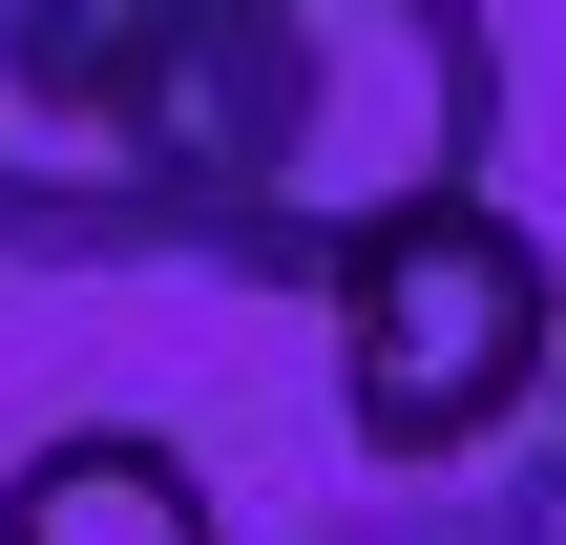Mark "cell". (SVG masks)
Instances as JSON below:
<instances>
[{"mask_svg": "<svg viewBox=\"0 0 566 545\" xmlns=\"http://www.w3.org/2000/svg\"><path fill=\"white\" fill-rule=\"evenodd\" d=\"M336 420H357V462L378 483H462V462H504L525 420L566 399V273L525 210H420V231H378L336 294Z\"/></svg>", "mask_w": 566, "mask_h": 545, "instance_id": "cell-2", "label": "cell"}, {"mask_svg": "<svg viewBox=\"0 0 566 545\" xmlns=\"http://www.w3.org/2000/svg\"><path fill=\"white\" fill-rule=\"evenodd\" d=\"M336 545H504V525H483V483H399V504H357Z\"/></svg>", "mask_w": 566, "mask_h": 545, "instance_id": "cell-6", "label": "cell"}, {"mask_svg": "<svg viewBox=\"0 0 566 545\" xmlns=\"http://www.w3.org/2000/svg\"><path fill=\"white\" fill-rule=\"evenodd\" d=\"M189 252V0H0V273Z\"/></svg>", "mask_w": 566, "mask_h": 545, "instance_id": "cell-3", "label": "cell"}, {"mask_svg": "<svg viewBox=\"0 0 566 545\" xmlns=\"http://www.w3.org/2000/svg\"><path fill=\"white\" fill-rule=\"evenodd\" d=\"M483 525H504V545H566V399L525 420V441H504V483H483Z\"/></svg>", "mask_w": 566, "mask_h": 545, "instance_id": "cell-5", "label": "cell"}, {"mask_svg": "<svg viewBox=\"0 0 566 545\" xmlns=\"http://www.w3.org/2000/svg\"><path fill=\"white\" fill-rule=\"evenodd\" d=\"M483 126V0H189V252L252 294H336L378 231L462 210Z\"/></svg>", "mask_w": 566, "mask_h": 545, "instance_id": "cell-1", "label": "cell"}, {"mask_svg": "<svg viewBox=\"0 0 566 545\" xmlns=\"http://www.w3.org/2000/svg\"><path fill=\"white\" fill-rule=\"evenodd\" d=\"M0 545H231V504L168 420H42L0 462Z\"/></svg>", "mask_w": 566, "mask_h": 545, "instance_id": "cell-4", "label": "cell"}]
</instances>
